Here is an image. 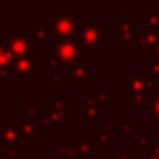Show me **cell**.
<instances>
[{
  "label": "cell",
  "mask_w": 159,
  "mask_h": 159,
  "mask_svg": "<svg viewBox=\"0 0 159 159\" xmlns=\"http://www.w3.org/2000/svg\"><path fill=\"white\" fill-rule=\"evenodd\" d=\"M60 57H62V58H77V46L74 45L72 41H69V43H63L62 46H60Z\"/></svg>",
  "instance_id": "1"
},
{
  "label": "cell",
  "mask_w": 159,
  "mask_h": 159,
  "mask_svg": "<svg viewBox=\"0 0 159 159\" xmlns=\"http://www.w3.org/2000/svg\"><path fill=\"white\" fill-rule=\"evenodd\" d=\"M98 33H99V29L94 28V26H91L89 29H86V31H84V43H86L87 46H91L93 50H94L93 43L99 41V39H98Z\"/></svg>",
  "instance_id": "2"
}]
</instances>
